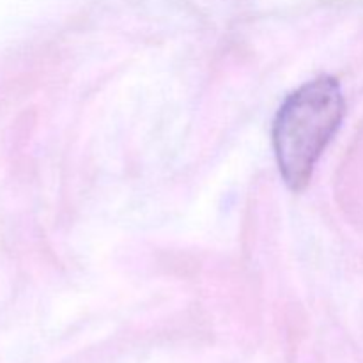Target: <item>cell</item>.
Instances as JSON below:
<instances>
[{
	"mask_svg": "<svg viewBox=\"0 0 363 363\" xmlns=\"http://www.w3.org/2000/svg\"><path fill=\"white\" fill-rule=\"evenodd\" d=\"M340 85L319 77L289 96L273 123V147L287 186L301 191L311 181L315 163L342 123Z\"/></svg>",
	"mask_w": 363,
	"mask_h": 363,
	"instance_id": "cell-1",
	"label": "cell"
}]
</instances>
